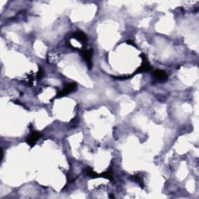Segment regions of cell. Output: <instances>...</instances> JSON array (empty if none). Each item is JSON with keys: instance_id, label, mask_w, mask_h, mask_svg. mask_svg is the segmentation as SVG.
Returning <instances> with one entry per match:
<instances>
[{"instance_id": "obj_2", "label": "cell", "mask_w": 199, "mask_h": 199, "mask_svg": "<svg viewBox=\"0 0 199 199\" xmlns=\"http://www.w3.org/2000/svg\"><path fill=\"white\" fill-rule=\"evenodd\" d=\"M76 90V84L75 82H71V83L66 84L63 90L61 91H59L57 94V97H63V96H67V95L70 94L72 92H73Z\"/></svg>"}, {"instance_id": "obj_7", "label": "cell", "mask_w": 199, "mask_h": 199, "mask_svg": "<svg viewBox=\"0 0 199 199\" xmlns=\"http://www.w3.org/2000/svg\"><path fill=\"white\" fill-rule=\"evenodd\" d=\"M86 175L92 178H99V174H96L94 170H93L92 168L86 167Z\"/></svg>"}, {"instance_id": "obj_5", "label": "cell", "mask_w": 199, "mask_h": 199, "mask_svg": "<svg viewBox=\"0 0 199 199\" xmlns=\"http://www.w3.org/2000/svg\"><path fill=\"white\" fill-rule=\"evenodd\" d=\"M153 76L160 81H166L168 78L167 74L166 73V72H164V70H156L153 72Z\"/></svg>"}, {"instance_id": "obj_10", "label": "cell", "mask_w": 199, "mask_h": 199, "mask_svg": "<svg viewBox=\"0 0 199 199\" xmlns=\"http://www.w3.org/2000/svg\"><path fill=\"white\" fill-rule=\"evenodd\" d=\"M44 76V70L42 69L41 67L39 68V70H38V73H37V78H38V80H41L42 77Z\"/></svg>"}, {"instance_id": "obj_9", "label": "cell", "mask_w": 199, "mask_h": 199, "mask_svg": "<svg viewBox=\"0 0 199 199\" xmlns=\"http://www.w3.org/2000/svg\"><path fill=\"white\" fill-rule=\"evenodd\" d=\"M131 178H132L133 180H135V181L136 183H138V185H140L141 187H144V183H143V180L140 176H138V175L135 174V175H134V176H132Z\"/></svg>"}, {"instance_id": "obj_11", "label": "cell", "mask_w": 199, "mask_h": 199, "mask_svg": "<svg viewBox=\"0 0 199 199\" xmlns=\"http://www.w3.org/2000/svg\"><path fill=\"white\" fill-rule=\"evenodd\" d=\"M33 80H34L33 75H29V76H28V82H29L30 86H31L32 83H33Z\"/></svg>"}, {"instance_id": "obj_4", "label": "cell", "mask_w": 199, "mask_h": 199, "mask_svg": "<svg viewBox=\"0 0 199 199\" xmlns=\"http://www.w3.org/2000/svg\"><path fill=\"white\" fill-rule=\"evenodd\" d=\"M81 55L83 59L86 62V65L90 69H92L93 62H92V56H93V50L92 49H84L81 51Z\"/></svg>"}, {"instance_id": "obj_8", "label": "cell", "mask_w": 199, "mask_h": 199, "mask_svg": "<svg viewBox=\"0 0 199 199\" xmlns=\"http://www.w3.org/2000/svg\"><path fill=\"white\" fill-rule=\"evenodd\" d=\"M112 172L111 171H107L103 172L102 174H99V177H102V178L108 179L110 180H113V176H112Z\"/></svg>"}, {"instance_id": "obj_3", "label": "cell", "mask_w": 199, "mask_h": 199, "mask_svg": "<svg viewBox=\"0 0 199 199\" xmlns=\"http://www.w3.org/2000/svg\"><path fill=\"white\" fill-rule=\"evenodd\" d=\"M41 134L40 132H36L34 130L30 131V134L28 135L27 138V143L30 146H34L37 142L41 138Z\"/></svg>"}, {"instance_id": "obj_1", "label": "cell", "mask_w": 199, "mask_h": 199, "mask_svg": "<svg viewBox=\"0 0 199 199\" xmlns=\"http://www.w3.org/2000/svg\"><path fill=\"white\" fill-rule=\"evenodd\" d=\"M140 56H141V58L143 59V63H142L141 66H139V67L136 69V71L134 73L132 74V76H135V74H138V73L148 72L151 71L152 69H153V67H152L151 65H150V64H149V62H148V59H147L146 56L145 55V54H142Z\"/></svg>"}, {"instance_id": "obj_6", "label": "cell", "mask_w": 199, "mask_h": 199, "mask_svg": "<svg viewBox=\"0 0 199 199\" xmlns=\"http://www.w3.org/2000/svg\"><path fill=\"white\" fill-rule=\"evenodd\" d=\"M72 38H73L74 39L77 40L78 41L82 42V43H85V42H86L87 41V39H88V38H87V36L84 34L83 32L80 31V30L76 31V33L73 34Z\"/></svg>"}, {"instance_id": "obj_12", "label": "cell", "mask_w": 199, "mask_h": 199, "mask_svg": "<svg viewBox=\"0 0 199 199\" xmlns=\"http://www.w3.org/2000/svg\"><path fill=\"white\" fill-rule=\"evenodd\" d=\"M127 43H128V44H130V45H132V46H134V47H135V48H137L136 45H135V44L133 43V41H127Z\"/></svg>"}]
</instances>
